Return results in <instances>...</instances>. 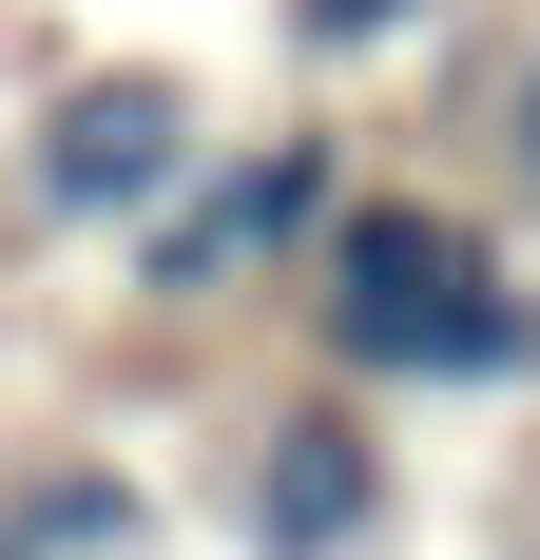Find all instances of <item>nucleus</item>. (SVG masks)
I'll return each mask as SVG.
<instances>
[{
  "label": "nucleus",
  "instance_id": "nucleus-1",
  "mask_svg": "<svg viewBox=\"0 0 540 560\" xmlns=\"http://www.w3.org/2000/svg\"><path fill=\"white\" fill-rule=\"evenodd\" d=\"M309 348L348 387H540V290L463 194H328L309 232Z\"/></svg>",
  "mask_w": 540,
  "mask_h": 560
},
{
  "label": "nucleus",
  "instance_id": "nucleus-2",
  "mask_svg": "<svg viewBox=\"0 0 540 560\" xmlns=\"http://www.w3.org/2000/svg\"><path fill=\"white\" fill-rule=\"evenodd\" d=\"M328 194H348L328 116H270V136H213V155H193V174L155 194V213L116 232V271H136V310H232V290L309 271Z\"/></svg>",
  "mask_w": 540,
  "mask_h": 560
},
{
  "label": "nucleus",
  "instance_id": "nucleus-3",
  "mask_svg": "<svg viewBox=\"0 0 540 560\" xmlns=\"http://www.w3.org/2000/svg\"><path fill=\"white\" fill-rule=\"evenodd\" d=\"M193 155H213L193 78H155V58H97V78H58V97H39V136H20V213H39V232H136Z\"/></svg>",
  "mask_w": 540,
  "mask_h": 560
},
{
  "label": "nucleus",
  "instance_id": "nucleus-4",
  "mask_svg": "<svg viewBox=\"0 0 540 560\" xmlns=\"http://www.w3.org/2000/svg\"><path fill=\"white\" fill-rule=\"evenodd\" d=\"M367 541H386V425L348 368H309L251 425V560H367Z\"/></svg>",
  "mask_w": 540,
  "mask_h": 560
},
{
  "label": "nucleus",
  "instance_id": "nucleus-5",
  "mask_svg": "<svg viewBox=\"0 0 540 560\" xmlns=\"http://www.w3.org/2000/svg\"><path fill=\"white\" fill-rule=\"evenodd\" d=\"M136 541H155V503L116 464H20L0 483V560H136Z\"/></svg>",
  "mask_w": 540,
  "mask_h": 560
},
{
  "label": "nucleus",
  "instance_id": "nucleus-6",
  "mask_svg": "<svg viewBox=\"0 0 540 560\" xmlns=\"http://www.w3.org/2000/svg\"><path fill=\"white\" fill-rule=\"evenodd\" d=\"M444 0H270V39L309 58V78H348V58H386V39H425Z\"/></svg>",
  "mask_w": 540,
  "mask_h": 560
},
{
  "label": "nucleus",
  "instance_id": "nucleus-7",
  "mask_svg": "<svg viewBox=\"0 0 540 560\" xmlns=\"http://www.w3.org/2000/svg\"><path fill=\"white\" fill-rule=\"evenodd\" d=\"M502 174L540 194V39H521V78H502Z\"/></svg>",
  "mask_w": 540,
  "mask_h": 560
}]
</instances>
